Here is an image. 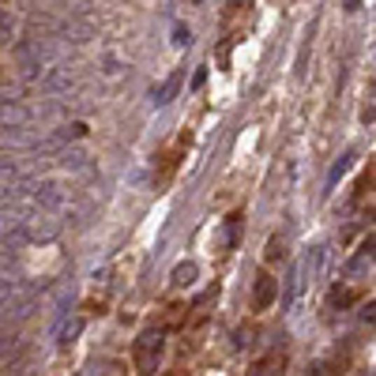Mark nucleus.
<instances>
[{"label":"nucleus","mask_w":376,"mask_h":376,"mask_svg":"<svg viewBox=\"0 0 376 376\" xmlns=\"http://www.w3.org/2000/svg\"><path fill=\"white\" fill-rule=\"evenodd\" d=\"M158 358H162V335H155V331L139 335V342H136V365L144 372H155L158 369Z\"/></svg>","instance_id":"1"},{"label":"nucleus","mask_w":376,"mask_h":376,"mask_svg":"<svg viewBox=\"0 0 376 376\" xmlns=\"http://www.w3.org/2000/svg\"><path fill=\"white\" fill-rule=\"evenodd\" d=\"M271 301H275V279L260 275L256 279V309H267Z\"/></svg>","instance_id":"2"},{"label":"nucleus","mask_w":376,"mask_h":376,"mask_svg":"<svg viewBox=\"0 0 376 376\" xmlns=\"http://www.w3.org/2000/svg\"><path fill=\"white\" fill-rule=\"evenodd\" d=\"M19 30V15L8 12V8H0V42H12Z\"/></svg>","instance_id":"3"},{"label":"nucleus","mask_w":376,"mask_h":376,"mask_svg":"<svg viewBox=\"0 0 376 376\" xmlns=\"http://www.w3.org/2000/svg\"><path fill=\"white\" fill-rule=\"evenodd\" d=\"M0 120H4V125H23V120H27V109L4 106V109H0Z\"/></svg>","instance_id":"4"},{"label":"nucleus","mask_w":376,"mask_h":376,"mask_svg":"<svg viewBox=\"0 0 376 376\" xmlns=\"http://www.w3.org/2000/svg\"><path fill=\"white\" fill-rule=\"evenodd\" d=\"M174 279L177 282H192V279H196V267H192V263H181V267L174 271Z\"/></svg>","instance_id":"5"},{"label":"nucleus","mask_w":376,"mask_h":376,"mask_svg":"<svg viewBox=\"0 0 376 376\" xmlns=\"http://www.w3.org/2000/svg\"><path fill=\"white\" fill-rule=\"evenodd\" d=\"M282 252H286V249H282V241H279V237H271V245H267V260H282Z\"/></svg>","instance_id":"6"},{"label":"nucleus","mask_w":376,"mask_h":376,"mask_svg":"<svg viewBox=\"0 0 376 376\" xmlns=\"http://www.w3.org/2000/svg\"><path fill=\"white\" fill-rule=\"evenodd\" d=\"M331 301H335V305H350V301H354V293H350V290H335V293H331Z\"/></svg>","instance_id":"7"},{"label":"nucleus","mask_w":376,"mask_h":376,"mask_svg":"<svg viewBox=\"0 0 376 376\" xmlns=\"http://www.w3.org/2000/svg\"><path fill=\"white\" fill-rule=\"evenodd\" d=\"M188 38H192V34H188V30H185V27H177V38H174V42H177V46H185V42H188Z\"/></svg>","instance_id":"8"},{"label":"nucleus","mask_w":376,"mask_h":376,"mask_svg":"<svg viewBox=\"0 0 376 376\" xmlns=\"http://www.w3.org/2000/svg\"><path fill=\"white\" fill-rule=\"evenodd\" d=\"M0 8H4V0H0Z\"/></svg>","instance_id":"9"}]
</instances>
